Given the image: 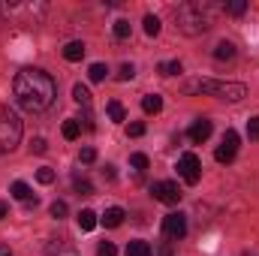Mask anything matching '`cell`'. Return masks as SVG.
Here are the masks:
<instances>
[{"label":"cell","mask_w":259,"mask_h":256,"mask_svg":"<svg viewBox=\"0 0 259 256\" xmlns=\"http://www.w3.org/2000/svg\"><path fill=\"white\" fill-rule=\"evenodd\" d=\"M12 94H15V100L24 112H46L58 97V84L46 69L24 66L12 81Z\"/></svg>","instance_id":"1"},{"label":"cell","mask_w":259,"mask_h":256,"mask_svg":"<svg viewBox=\"0 0 259 256\" xmlns=\"http://www.w3.org/2000/svg\"><path fill=\"white\" fill-rule=\"evenodd\" d=\"M175 21H178V30L181 33L199 36V33H205L214 24V6L208 0H187V3L178 6Z\"/></svg>","instance_id":"2"},{"label":"cell","mask_w":259,"mask_h":256,"mask_svg":"<svg viewBox=\"0 0 259 256\" xmlns=\"http://www.w3.org/2000/svg\"><path fill=\"white\" fill-rule=\"evenodd\" d=\"M187 94H211V97H220V100H229V103H238L247 97V88L241 81H217V78H199L190 81L184 88Z\"/></svg>","instance_id":"3"},{"label":"cell","mask_w":259,"mask_h":256,"mask_svg":"<svg viewBox=\"0 0 259 256\" xmlns=\"http://www.w3.org/2000/svg\"><path fill=\"white\" fill-rule=\"evenodd\" d=\"M21 142V118L9 109V106H0V151H15Z\"/></svg>","instance_id":"4"},{"label":"cell","mask_w":259,"mask_h":256,"mask_svg":"<svg viewBox=\"0 0 259 256\" xmlns=\"http://www.w3.org/2000/svg\"><path fill=\"white\" fill-rule=\"evenodd\" d=\"M178 175H181L187 184H199V178H202V163H199V157H196L193 151H187V154L178 157Z\"/></svg>","instance_id":"5"},{"label":"cell","mask_w":259,"mask_h":256,"mask_svg":"<svg viewBox=\"0 0 259 256\" xmlns=\"http://www.w3.org/2000/svg\"><path fill=\"white\" fill-rule=\"evenodd\" d=\"M163 235H166L169 241H181V238L187 235V217H184L181 211L166 214V217H163Z\"/></svg>","instance_id":"6"},{"label":"cell","mask_w":259,"mask_h":256,"mask_svg":"<svg viewBox=\"0 0 259 256\" xmlns=\"http://www.w3.org/2000/svg\"><path fill=\"white\" fill-rule=\"evenodd\" d=\"M151 196L157 202H163V205H178L184 193H181V187L175 181H157V184H151Z\"/></svg>","instance_id":"7"},{"label":"cell","mask_w":259,"mask_h":256,"mask_svg":"<svg viewBox=\"0 0 259 256\" xmlns=\"http://www.w3.org/2000/svg\"><path fill=\"white\" fill-rule=\"evenodd\" d=\"M238 133L235 130H226L223 133V142H220V148L214 151V157H217V163H232L235 160V154H238Z\"/></svg>","instance_id":"8"},{"label":"cell","mask_w":259,"mask_h":256,"mask_svg":"<svg viewBox=\"0 0 259 256\" xmlns=\"http://www.w3.org/2000/svg\"><path fill=\"white\" fill-rule=\"evenodd\" d=\"M187 136H190V142H193V145L208 142V136H211V121H208V118H199V121H193V127L187 130Z\"/></svg>","instance_id":"9"},{"label":"cell","mask_w":259,"mask_h":256,"mask_svg":"<svg viewBox=\"0 0 259 256\" xmlns=\"http://www.w3.org/2000/svg\"><path fill=\"white\" fill-rule=\"evenodd\" d=\"M46 256H78V250H75L72 241L58 238V241H49V244H46Z\"/></svg>","instance_id":"10"},{"label":"cell","mask_w":259,"mask_h":256,"mask_svg":"<svg viewBox=\"0 0 259 256\" xmlns=\"http://www.w3.org/2000/svg\"><path fill=\"white\" fill-rule=\"evenodd\" d=\"M9 193L18 199V202H27V205H36V196H33V190L24 184V181H15L12 187H9Z\"/></svg>","instance_id":"11"},{"label":"cell","mask_w":259,"mask_h":256,"mask_svg":"<svg viewBox=\"0 0 259 256\" xmlns=\"http://www.w3.org/2000/svg\"><path fill=\"white\" fill-rule=\"evenodd\" d=\"M124 208H118V205H112V208H106V214H103V223L109 226V229H118L121 223H124Z\"/></svg>","instance_id":"12"},{"label":"cell","mask_w":259,"mask_h":256,"mask_svg":"<svg viewBox=\"0 0 259 256\" xmlns=\"http://www.w3.org/2000/svg\"><path fill=\"white\" fill-rule=\"evenodd\" d=\"M142 112H145V115H157V112H163V97H160V94H148V97H142Z\"/></svg>","instance_id":"13"},{"label":"cell","mask_w":259,"mask_h":256,"mask_svg":"<svg viewBox=\"0 0 259 256\" xmlns=\"http://www.w3.org/2000/svg\"><path fill=\"white\" fill-rule=\"evenodd\" d=\"M64 58H66V61H72V64H75V61H81V58H84V42H78V39L66 42V46H64Z\"/></svg>","instance_id":"14"},{"label":"cell","mask_w":259,"mask_h":256,"mask_svg":"<svg viewBox=\"0 0 259 256\" xmlns=\"http://www.w3.org/2000/svg\"><path fill=\"white\" fill-rule=\"evenodd\" d=\"M127 256H154V250H151V244H148V241L136 238V241H130V244H127Z\"/></svg>","instance_id":"15"},{"label":"cell","mask_w":259,"mask_h":256,"mask_svg":"<svg viewBox=\"0 0 259 256\" xmlns=\"http://www.w3.org/2000/svg\"><path fill=\"white\" fill-rule=\"evenodd\" d=\"M214 58H217V61H232V58H235V46L226 42V39L217 42V46H214Z\"/></svg>","instance_id":"16"},{"label":"cell","mask_w":259,"mask_h":256,"mask_svg":"<svg viewBox=\"0 0 259 256\" xmlns=\"http://www.w3.org/2000/svg\"><path fill=\"white\" fill-rule=\"evenodd\" d=\"M94 226H97V214H94L91 208L78 211V229H81V232H91Z\"/></svg>","instance_id":"17"},{"label":"cell","mask_w":259,"mask_h":256,"mask_svg":"<svg viewBox=\"0 0 259 256\" xmlns=\"http://www.w3.org/2000/svg\"><path fill=\"white\" fill-rule=\"evenodd\" d=\"M106 112H109V118H112L115 124H121V121H127V112H124V106H121L118 100H112V103L106 106Z\"/></svg>","instance_id":"18"},{"label":"cell","mask_w":259,"mask_h":256,"mask_svg":"<svg viewBox=\"0 0 259 256\" xmlns=\"http://www.w3.org/2000/svg\"><path fill=\"white\" fill-rule=\"evenodd\" d=\"M78 133H81V124H78V118H66L64 121V139H78Z\"/></svg>","instance_id":"19"},{"label":"cell","mask_w":259,"mask_h":256,"mask_svg":"<svg viewBox=\"0 0 259 256\" xmlns=\"http://www.w3.org/2000/svg\"><path fill=\"white\" fill-rule=\"evenodd\" d=\"M157 69H160V75H181L184 72L181 61H166V64H160Z\"/></svg>","instance_id":"20"},{"label":"cell","mask_w":259,"mask_h":256,"mask_svg":"<svg viewBox=\"0 0 259 256\" xmlns=\"http://www.w3.org/2000/svg\"><path fill=\"white\" fill-rule=\"evenodd\" d=\"M72 100H75L78 106H88V103H91V91H88L84 84H75V88H72Z\"/></svg>","instance_id":"21"},{"label":"cell","mask_w":259,"mask_h":256,"mask_svg":"<svg viewBox=\"0 0 259 256\" xmlns=\"http://www.w3.org/2000/svg\"><path fill=\"white\" fill-rule=\"evenodd\" d=\"M112 30H115V36H118V39H130V33H133V27H130L127 18H118Z\"/></svg>","instance_id":"22"},{"label":"cell","mask_w":259,"mask_h":256,"mask_svg":"<svg viewBox=\"0 0 259 256\" xmlns=\"http://www.w3.org/2000/svg\"><path fill=\"white\" fill-rule=\"evenodd\" d=\"M88 75H91V81H103V78L109 75V66H106V64H91Z\"/></svg>","instance_id":"23"},{"label":"cell","mask_w":259,"mask_h":256,"mask_svg":"<svg viewBox=\"0 0 259 256\" xmlns=\"http://www.w3.org/2000/svg\"><path fill=\"white\" fill-rule=\"evenodd\" d=\"M72 187H75V193H78V196H91V193H94L91 181H88V178H78V175L72 178Z\"/></svg>","instance_id":"24"},{"label":"cell","mask_w":259,"mask_h":256,"mask_svg":"<svg viewBox=\"0 0 259 256\" xmlns=\"http://www.w3.org/2000/svg\"><path fill=\"white\" fill-rule=\"evenodd\" d=\"M49 211H52V217H55V220H64V217H66V211H69V208H66V202H64V199H55Z\"/></svg>","instance_id":"25"},{"label":"cell","mask_w":259,"mask_h":256,"mask_svg":"<svg viewBox=\"0 0 259 256\" xmlns=\"http://www.w3.org/2000/svg\"><path fill=\"white\" fill-rule=\"evenodd\" d=\"M145 33L148 36H157L160 33V18L157 15H145Z\"/></svg>","instance_id":"26"},{"label":"cell","mask_w":259,"mask_h":256,"mask_svg":"<svg viewBox=\"0 0 259 256\" xmlns=\"http://www.w3.org/2000/svg\"><path fill=\"white\" fill-rule=\"evenodd\" d=\"M226 12H229V15H244V12H247V3H244V0H229V3H226Z\"/></svg>","instance_id":"27"},{"label":"cell","mask_w":259,"mask_h":256,"mask_svg":"<svg viewBox=\"0 0 259 256\" xmlns=\"http://www.w3.org/2000/svg\"><path fill=\"white\" fill-rule=\"evenodd\" d=\"M130 166H133L136 172H145V169H148V157H145V154H133V157H130Z\"/></svg>","instance_id":"28"},{"label":"cell","mask_w":259,"mask_h":256,"mask_svg":"<svg viewBox=\"0 0 259 256\" xmlns=\"http://www.w3.org/2000/svg\"><path fill=\"white\" fill-rule=\"evenodd\" d=\"M36 181H39V184H52V181H55V172H52L49 166H42V169L36 172Z\"/></svg>","instance_id":"29"},{"label":"cell","mask_w":259,"mask_h":256,"mask_svg":"<svg viewBox=\"0 0 259 256\" xmlns=\"http://www.w3.org/2000/svg\"><path fill=\"white\" fill-rule=\"evenodd\" d=\"M247 136H250V142H259V115L247 121Z\"/></svg>","instance_id":"30"},{"label":"cell","mask_w":259,"mask_h":256,"mask_svg":"<svg viewBox=\"0 0 259 256\" xmlns=\"http://www.w3.org/2000/svg\"><path fill=\"white\" fill-rule=\"evenodd\" d=\"M97 256H118V247H115L112 241H103V244L97 247Z\"/></svg>","instance_id":"31"},{"label":"cell","mask_w":259,"mask_h":256,"mask_svg":"<svg viewBox=\"0 0 259 256\" xmlns=\"http://www.w3.org/2000/svg\"><path fill=\"white\" fill-rule=\"evenodd\" d=\"M133 75H136V66H133V64H121V69H118V78H121V81H130Z\"/></svg>","instance_id":"32"},{"label":"cell","mask_w":259,"mask_h":256,"mask_svg":"<svg viewBox=\"0 0 259 256\" xmlns=\"http://www.w3.org/2000/svg\"><path fill=\"white\" fill-rule=\"evenodd\" d=\"M30 151H33V154H46V151H49L46 139H33V142H30Z\"/></svg>","instance_id":"33"},{"label":"cell","mask_w":259,"mask_h":256,"mask_svg":"<svg viewBox=\"0 0 259 256\" xmlns=\"http://www.w3.org/2000/svg\"><path fill=\"white\" fill-rule=\"evenodd\" d=\"M78 160H81V163H94V160H97V151H94V148H81Z\"/></svg>","instance_id":"34"},{"label":"cell","mask_w":259,"mask_h":256,"mask_svg":"<svg viewBox=\"0 0 259 256\" xmlns=\"http://www.w3.org/2000/svg\"><path fill=\"white\" fill-rule=\"evenodd\" d=\"M127 133L133 136V139H139V136H145V124H142V121H136V124H130V127H127Z\"/></svg>","instance_id":"35"},{"label":"cell","mask_w":259,"mask_h":256,"mask_svg":"<svg viewBox=\"0 0 259 256\" xmlns=\"http://www.w3.org/2000/svg\"><path fill=\"white\" fill-rule=\"evenodd\" d=\"M81 121H84V130H94V118H91V112H88V109H84ZM81 121H78V124H81Z\"/></svg>","instance_id":"36"},{"label":"cell","mask_w":259,"mask_h":256,"mask_svg":"<svg viewBox=\"0 0 259 256\" xmlns=\"http://www.w3.org/2000/svg\"><path fill=\"white\" fill-rule=\"evenodd\" d=\"M157 256H172V244H169V241H166V244H160Z\"/></svg>","instance_id":"37"},{"label":"cell","mask_w":259,"mask_h":256,"mask_svg":"<svg viewBox=\"0 0 259 256\" xmlns=\"http://www.w3.org/2000/svg\"><path fill=\"white\" fill-rule=\"evenodd\" d=\"M103 178H106V181H115V166H106V169H103Z\"/></svg>","instance_id":"38"},{"label":"cell","mask_w":259,"mask_h":256,"mask_svg":"<svg viewBox=\"0 0 259 256\" xmlns=\"http://www.w3.org/2000/svg\"><path fill=\"white\" fill-rule=\"evenodd\" d=\"M0 256H12V250H9L6 244H0Z\"/></svg>","instance_id":"39"},{"label":"cell","mask_w":259,"mask_h":256,"mask_svg":"<svg viewBox=\"0 0 259 256\" xmlns=\"http://www.w3.org/2000/svg\"><path fill=\"white\" fill-rule=\"evenodd\" d=\"M6 211H9V208H6V202H0V220L6 217Z\"/></svg>","instance_id":"40"},{"label":"cell","mask_w":259,"mask_h":256,"mask_svg":"<svg viewBox=\"0 0 259 256\" xmlns=\"http://www.w3.org/2000/svg\"><path fill=\"white\" fill-rule=\"evenodd\" d=\"M244 256H247V253H244Z\"/></svg>","instance_id":"41"}]
</instances>
